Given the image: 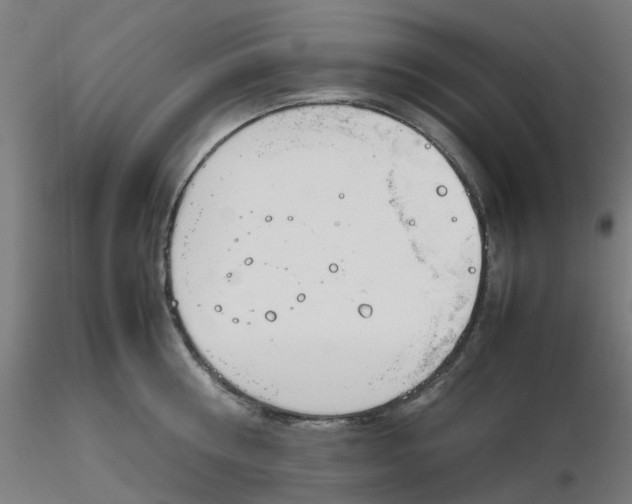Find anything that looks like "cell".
I'll list each match as a JSON object with an SVG mask.
<instances>
[{
	"mask_svg": "<svg viewBox=\"0 0 632 504\" xmlns=\"http://www.w3.org/2000/svg\"><path fill=\"white\" fill-rule=\"evenodd\" d=\"M481 261L425 139L338 103L228 135L184 186L166 245L205 363L245 395L298 406L360 401L420 369Z\"/></svg>",
	"mask_w": 632,
	"mask_h": 504,
	"instance_id": "6da1fadb",
	"label": "cell"
}]
</instances>
